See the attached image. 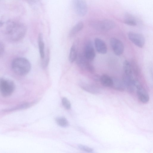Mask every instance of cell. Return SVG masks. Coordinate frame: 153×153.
<instances>
[{
    "label": "cell",
    "mask_w": 153,
    "mask_h": 153,
    "mask_svg": "<svg viewBox=\"0 0 153 153\" xmlns=\"http://www.w3.org/2000/svg\"><path fill=\"white\" fill-rule=\"evenodd\" d=\"M27 31L25 26L19 22L10 21L7 24L5 33L7 37L13 41H17L22 39Z\"/></svg>",
    "instance_id": "1"
},
{
    "label": "cell",
    "mask_w": 153,
    "mask_h": 153,
    "mask_svg": "<svg viewBox=\"0 0 153 153\" xmlns=\"http://www.w3.org/2000/svg\"><path fill=\"white\" fill-rule=\"evenodd\" d=\"M11 67L16 74L24 76L30 71L31 65L29 61L24 57H18L14 59L11 63Z\"/></svg>",
    "instance_id": "2"
},
{
    "label": "cell",
    "mask_w": 153,
    "mask_h": 153,
    "mask_svg": "<svg viewBox=\"0 0 153 153\" xmlns=\"http://www.w3.org/2000/svg\"><path fill=\"white\" fill-rule=\"evenodd\" d=\"M90 24L95 29L100 31H108L115 26L114 22L109 19L92 20L90 22Z\"/></svg>",
    "instance_id": "3"
},
{
    "label": "cell",
    "mask_w": 153,
    "mask_h": 153,
    "mask_svg": "<svg viewBox=\"0 0 153 153\" xmlns=\"http://www.w3.org/2000/svg\"><path fill=\"white\" fill-rule=\"evenodd\" d=\"M15 85L14 82L9 79H0V92L4 97L9 96L14 90Z\"/></svg>",
    "instance_id": "4"
},
{
    "label": "cell",
    "mask_w": 153,
    "mask_h": 153,
    "mask_svg": "<svg viewBox=\"0 0 153 153\" xmlns=\"http://www.w3.org/2000/svg\"><path fill=\"white\" fill-rule=\"evenodd\" d=\"M75 12L78 16H84L88 12V7L86 0H72Z\"/></svg>",
    "instance_id": "5"
},
{
    "label": "cell",
    "mask_w": 153,
    "mask_h": 153,
    "mask_svg": "<svg viewBox=\"0 0 153 153\" xmlns=\"http://www.w3.org/2000/svg\"><path fill=\"white\" fill-rule=\"evenodd\" d=\"M134 84L135 88L137 89V93L139 100L143 103L148 102L149 100V97L147 92L138 81L134 80Z\"/></svg>",
    "instance_id": "6"
},
{
    "label": "cell",
    "mask_w": 153,
    "mask_h": 153,
    "mask_svg": "<svg viewBox=\"0 0 153 153\" xmlns=\"http://www.w3.org/2000/svg\"><path fill=\"white\" fill-rule=\"evenodd\" d=\"M129 39L135 45L142 48L145 45V39L141 34L134 32H129L128 34Z\"/></svg>",
    "instance_id": "7"
},
{
    "label": "cell",
    "mask_w": 153,
    "mask_h": 153,
    "mask_svg": "<svg viewBox=\"0 0 153 153\" xmlns=\"http://www.w3.org/2000/svg\"><path fill=\"white\" fill-rule=\"evenodd\" d=\"M110 43L115 54L120 56L123 53L124 51V46L120 40L115 38H112L110 39Z\"/></svg>",
    "instance_id": "8"
},
{
    "label": "cell",
    "mask_w": 153,
    "mask_h": 153,
    "mask_svg": "<svg viewBox=\"0 0 153 153\" xmlns=\"http://www.w3.org/2000/svg\"><path fill=\"white\" fill-rule=\"evenodd\" d=\"M95 55L93 44L91 41H88L85 45V56L88 61H92L94 59Z\"/></svg>",
    "instance_id": "9"
},
{
    "label": "cell",
    "mask_w": 153,
    "mask_h": 153,
    "mask_svg": "<svg viewBox=\"0 0 153 153\" xmlns=\"http://www.w3.org/2000/svg\"><path fill=\"white\" fill-rule=\"evenodd\" d=\"M77 63L81 67L85 68L89 71L92 72L94 71V68L91 65L88 61L85 56L79 55L77 56Z\"/></svg>",
    "instance_id": "10"
},
{
    "label": "cell",
    "mask_w": 153,
    "mask_h": 153,
    "mask_svg": "<svg viewBox=\"0 0 153 153\" xmlns=\"http://www.w3.org/2000/svg\"><path fill=\"white\" fill-rule=\"evenodd\" d=\"M94 45L97 51L101 54H106L107 48L105 43L101 39L96 38L94 41Z\"/></svg>",
    "instance_id": "11"
},
{
    "label": "cell",
    "mask_w": 153,
    "mask_h": 153,
    "mask_svg": "<svg viewBox=\"0 0 153 153\" xmlns=\"http://www.w3.org/2000/svg\"><path fill=\"white\" fill-rule=\"evenodd\" d=\"M79 85L82 89L90 93L96 94L100 92L99 88L91 84L81 82L79 83Z\"/></svg>",
    "instance_id": "12"
},
{
    "label": "cell",
    "mask_w": 153,
    "mask_h": 153,
    "mask_svg": "<svg viewBox=\"0 0 153 153\" xmlns=\"http://www.w3.org/2000/svg\"><path fill=\"white\" fill-rule=\"evenodd\" d=\"M113 84L112 88L119 91H123L126 89L123 81L116 78H112Z\"/></svg>",
    "instance_id": "13"
},
{
    "label": "cell",
    "mask_w": 153,
    "mask_h": 153,
    "mask_svg": "<svg viewBox=\"0 0 153 153\" xmlns=\"http://www.w3.org/2000/svg\"><path fill=\"white\" fill-rule=\"evenodd\" d=\"M100 80L104 86L111 87L113 83L112 78L108 75L106 74L103 75L100 77Z\"/></svg>",
    "instance_id": "14"
},
{
    "label": "cell",
    "mask_w": 153,
    "mask_h": 153,
    "mask_svg": "<svg viewBox=\"0 0 153 153\" xmlns=\"http://www.w3.org/2000/svg\"><path fill=\"white\" fill-rule=\"evenodd\" d=\"M124 75L133 77V72L131 66L130 62L127 60L124 61L123 64Z\"/></svg>",
    "instance_id": "15"
},
{
    "label": "cell",
    "mask_w": 153,
    "mask_h": 153,
    "mask_svg": "<svg viewBox=\"0 0 153 153\" xmlns=\"http://www.w3.org/2000/svg\"><path fill=\"white\" fill-rule=\"evenodd\" d=\"M124 23L126 25L131 26H135L137 25L136 18L132 15L126 13L125 14Z\"/></svg>",
    "instance_id": "16"
},
{
    "label": "cell",
    "mask_w": 153,
    "mask_h": 153,
    "mask_svg": "<svg viewBox=\"0 0 153 153\" xmlns=\"http://www.w3.org/2000/svg\"><path fill=\"white\" fill-rule=\"evenodd\" d=\"M38 46L39 52L41 58L43 59L45 56L44 43L43 41L42 34L40 33L38 37Z\"/></svg>",
    "instance_id": "17"
},
{
    "label": "cell",
    "mask_w": 153,
    "mask_h": 153,
    "mask_svg": "<svg viewBox=\"0 0 153 153\" xmlns=\"http://www.w3.org/2000/svg\"><path fill=\"white\" fill-rule=\"evenodd\" d=\"M84 27V24L82 22H80L75 25L70 30L69 36H72L76 34L81 31Z\"/></svg>",
    "instance_id": "18"
},
{
    "label": "cell",
    "mask_w": 153,
    "mask_h": 153,
    "mask_svg": "<svg viewBox=\"0 0 153 153\" xmlns=\"http://www.w3.org/2000/svg\"><path fill=\"white\" fill-rule=\"evenodd\" d=\"M77 56L76 48L74 45H73L71 48L69 54V59L70 62H73L76 59Z\"/></svg>",
    "instance_id": "19"
},
{
    "label": "cell",
    "mask_w": 153,
    "mask_h": 153,
    "mask_svg": "<svg viewBox=\"0 0 153 153\" xmlns=\"http://www.w3.org/2000/svg\"><path fill=\"white\" fill-rule=\"evenodd\" d=\"M55 120L57 124L60 126L65 127L68 126L69 125L68 121L64 117H57Z\"/></svg>",
    "instance_id": "20"
},
{
    "label": "cell",
    "mask_w": 153,
    "mask_h": 153,
    "mask_svg": "<svg viewBox=\"0 0 153 153\" xmlns=\"http://www.w3.org/2000/svg\"><path fill=\"white\" fill-rule=\"evenodd\" d=\"M62 103L63 106L67 109L71 108V104L69 100L66 98L63 97L62 99Z\"/></svg>",
    "instance_id": "21"
},
{
    "label": "cell",
    "mask_w": 153,
    "mask_h": 153,
    "mask_svg": "<svg viewBox=\"0 0 153 153\" xmlns=\"http://www.w3.org/2000/svg\"><path fill=\"white\" fill-rule=\"evenodd\" d=\"M78 146L79 148L81 150L87 152H91L93 151V149L92 148L87 146L82 145H79Z\"/></svg>",
    "instance_id": "22"
},
{
    "label": "cell",
    "mask_w": 153,
    "mask_h": 153,
    "mask_svg": "<svg viewBox=\"0 0 153 153\" xmlns=\"http://www.w3.org/2000/svg\"><path fill=\"white\" fill-rule=\"evenodd\" d=\"M5 50V46L4 43L0 41V57L3 54Z\"/></svg>",
    "instance_id": "23"
},
{
    "label": "cell",
    "mask_w": 153,
    "mask_h": 153,
    "mask_svg": "<svg viewBox=\"0 0 153 153\" xmlns=\"http://www.w3.org/2000/svg\"><path fill=\"white\" fill-rule=\"evenodd\" d=\"M28 1H30L31 3H35L37 1H38L39 0H28Z\"/></svg>",
    "instance_id": "24"
},
{
    "label": "cell",
    "mask_w": 153,
    "mask_h": 153,
    "mask_svg": "<svg viewBox=\"0 0 153 153\" xmlns=\"http://www.w3.org/2000/svg\"><path fill=\"white\" fill-rule=\"evenodd\" d=\"M3 25V23L1 22H0V26H1Z\"/></svg>",
    "instance_id": "25"
}]
</instances>
